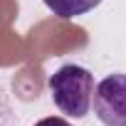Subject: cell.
Wrapping results in <instances>:
<instances>
[{"label":"cell","mask_w":126,"mask_h":126,"mask_svg":"<svg viewBox=\"0 0 126 126\" xmlns=\"http://www.w3.org/2000/svg\"><path fill=\"white\" fill-rule=\"evenodd\" d=\"M0 126H17V119H15V111L13 106L8 104V96L0 92Z\"/></svg>","instance_id":"4"},{"label":"cell","mask_w":126,"mask_h":126,"mask_svg":"<svg viewBox=\"0 0 126 126\" xmlns=\"http://www.w3.org/2000/svg\"><path fill=\"white\" fill-rule=\"evenodd\" d=\"M35 126H72V124H69V121H64V119H59V116H47V119L37 121Z\"/></svg>","instance_id":"5"},{"label":"cell","mask_w":126,"mask_h":126,"mask_svg":"<svg viewBox=\"0 0 126 126\" xmlns=\"http://www.w3.org/2000/svg\"><path fill=\"white\" fill-rule=\"evenodd\" d=\"M49 94L54 106L74 119H82L92 109V94H94V77L89 69L79 64H62L49 77Z\"/></svg>","instance_id":"1"},{"label":"cell","mask_w":126,"mask_h":126,"mask_svg":"<svg viewBox=\"0 0 126 126\" xmlns=\"http://www.w3.org/2000/svg\"><path fill=\"white\" fill-rule=\"evenodd\" d=\"M42 3L62 20H72V17H79L89 10H94L101 0H42Z\"/></svg>","instance_id":"3"},{"label":"cell","mask_w":126,"mask_h":126,"mask_svg":"<svg viewBox=\"0 0 126 126\" xmlns=\"http://www.w3.org/2000/svg\"><path fill=\"white\" fill-rule=\"evenodd\" d=\"M92 104L104 126H126V74L104 77L94 87Z\"/></svg>","instance_id":"2"}]
</instances>
